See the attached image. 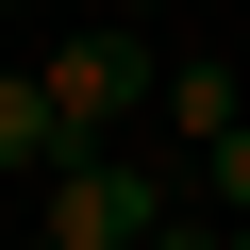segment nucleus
Here are the masks:
<instances>
[{
    "label": "nucleus",
    "mask_w": 250,
    "mask_h": 250,
    "mask_svg": "<svg viewBox=\"0 0 250 250\" xmlns=\"http://www.w3.org/2000/svg\"><path fill=\"white\" fill-rule=\"evenodd\" d=\"M34 217H50V250H150L167 167H150V150H117V134H67V150L34 167Z\"/></svg>",
    "instance_id": "nucleus-1"
},
{
    "label": "nucleus",
    "mask_w": 250,
    "mask_h": 250,
    "mask_svg": "<svg viewBox=\"0 0 250 250\" xmlns=\"http://www.w3.org/2000/svg\"><path fill=\"white\" fill-rule=\"evenodd\" d=\"M34 83L67 100V134H134V117H150V17L134 34H50Z\"/></svg>",
    "instance_id": "nucleus-2"
},
{
    "label": "nucleus",
    "mask_w": 250,
    "mask_h": 250,
    "mask_svg": "<svg viewBox=\"0 0 250 250\" xmlns=\"http://www.w3.org/2000/svg\"><path fill=\"white\" fill-rule=\"evenodd\" d=\"M150 100H167V134H184V150H217L233 117H250V83H233L217 50H184V67H150Z\"/></svg>",
    "instance_id": "nucleus-3"
},
{
    "label": "nucleus",
    "mask_w": 250,
    "mask_h": 250,
    "mask_svg": "<svg viewBox=\"0 0 250 250\" xmlns=\"http://www.w3.org/2000/svg\"><path fill=\"white\" fill-rule=\"evenodd\" d=\"M50 150H67V100L34 67H0V167H50Z\"/></svg>",
    "instance_id": "nucleus-4"
},
{
    "label": "nucleus",
    "mask_w": 250,
    "mask_h": 250,
    "mask_svg": "<svg viewBox=\"0 0 250 250\" xmlns=\"http://www.w3.org/2000/svg\"><path fill=\"white\" fill-rule=\"evenodd\" d=\"M200 200H217V217H250V117H233L217 150H200Z\"/></svg>",
    "instance_id": "nucleus-5"
},
{
    "label": "nucleus",
    "mask_w": 250,
    "mask_h": 250,
    "mask_svg": "<svg viewBox=\"0 0 250 250\" xmlns=\"http://www.w3.org/2000/svg\"><path fill=\"white\" fill-rule=\"evenodd\" d=\"M150 250H217V217H184V200H167V217H150Z\"/></svg>",
    "instance_id": "nucleus-6"
},
{
    "label": "nucleus",
    "mask_w": 250,
    "mask_h": 250,
    "mask_svg": "<svg viewBox=\"0 0 250 250\" xmlns=\"http://www.w3.org/2000/svg\"><path fill=\"white\" fill-rule=\"evenodd\" d=\"M117 17H184V0H117Z\"/></svg>",
    "instance_id": "nucleus-7"
},
{
    "label": "nucleus",
    "mask_w": 250,
    "mask_h": 250,
    "mask_svg": "<svg viewBox=\"0 0 250 250\" xmlns=\"http://www.w3.org/2000/svg\"><path fill=\"white\" fill-rule=\"evenodd\" d=\"M217 250H250V217H217Z\"/></svg>",
    "instance_id": "nucleus-8"
},
{
    "label": "nucleus",
    "mask_w": 250,
    "mask_h": 250,
    "mask_svg": "<svg viewBox=\"0 0 250 250\" xmlns=\"http://www.w3.org/2000/svg\"><path fill=\"white\" fill-rule=\"evenodd\" d=\"M0 17H34V0H0Z\"/></svg>",
    "instance_id": "nucleus-9"
}]
</instances>
